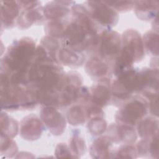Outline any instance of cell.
<instances>
[{
  "instance_id": "6da1fadb",
  "label": "cell",
  "mask_w": 159,
  "mask_h": 159,
  "mask_svg": "<svg viewBox=\"0 0 159 159\" xmlns=\"http://www.w3.org/2000/svg\"><path fill=\"white\" fill-rule=\"evenodd\" d=\"M35 43L29 37H24L11 44L2 63L5 70L10 73H26L31 66L35 52Z\"/></svg>"
},
{
  "instance_id": "7a4b0ae2",
  "label": "cell",
  "mask_w": 159,
  "mask_h": 159,
  "mask_svg": "<svg viewBox=\"0 0 159 159\" xmlns=\"http://www.w3.org/2000/svg\"><path fill=\"white\" fill-rule=\"evenodd\" d=\"M122 105L116 115L118 124L134 127L147 114L148 103L140 96L130 98Z\"/></svg>"
},
{
  "instance_id": "3957f363",
  "label": "cell",
  "mask_w": 159,
  "mask_h": 159,
  "mask_svg": "<svg viewBox=\"0 0 159 159\" xmlns=\"http://www.w3.org/2000/svg\"><path fill=\"white\" fill-rule=\"evenodd\" d=\"M85 5L88 14L96 23L107 28L117 24L119 19L117 12L105 1H88Z\"/></svg>"
},
{
  "instance_id": "277c9868",
  "label": "cell",
  "mask_w": 159,
  "mask_h": 159,
  "mask_svg": "<svg viewBox=\"0 0 159 159\" xmlns=\"http://www.w3.org/2000/svg\"><path fill=\"white\" fill-rule=\"evenodd\" d=\"M143 40L140 34L135 30L128 29L121 37L120 50L128 55L134 61L139 62L145 55Z\"/></svg>"
},
{
  "instance_id": "5b68a950",
  "label": "cell",
  "mask_w": 159,
  "mask_h": 159,
  "mask_svg": "<svg viewBox=\"0 0 159 159\" xmlns=\"http://www.w3.org/2000/svg\"><path fill=\"white\" fill-rule=\"evenodd\" d=\"M96 47L99 57L104 59L116 56L121 49V37L117 32L104 30L99 35Z\"/></svg>"
},
{
  "instance_id": "8992f818",
  "label": "cell",
  "mask_w": 159,
  "mask_h": 159,
  "mask_svg": "<svg viewBox=\"0 0 159 159\" xmlns=\"http://www.w3.org/2000/svg\"><path fill=\"white\" fill-rule=\"evenodd\" d=\"M41 118L49 130L54 135H61L66 126L65 118L54 107L46 106L41 111Z\"/></svg>"
},
{
  "instance_id": "52a82bcc",
  "label": "cell",
  "mask_w": 159,
  "mask_h": 159,
  "mask_svg": "<svg viewBox=\"0 0 159 159\" xmlns=\"http://www.w3.org/2000/svg\"><path fill=\"white\" fill-rule=\"evenodd\" d=\"M111 89L110 80L106 77L102 78L91 88L90 99L93 105L101 107L110 101Z\"/></svg>"
},
{
  "instance_id": "ba28073f",
  "label": "cell",
  "mask_w": 159,
  "mask_h": 159,
  "mask_svg": "<svg viewBox=\"0 0 159 159\" xmlns=\"http://www.w3.org/2000/svg\"><path fill=\"white\" fill-rule=\"evenodd\" d=\"M42 131V124L35 116H27L22 121L20 135L26 140H34L37 139L40 136Z\"/></svg>"
},
{
  "instance_id": "9c48e42d",
  "label": "cell",
  "mask_w": 159,
  "mask_h": 159,
  "mask_svg": "<svg viewBox=\"0 0 159 159\" xmlns=\"http://www.w3.org/2000/svg\"><path fill=\"white\" fill-rule=\"evenodd\" d=\"M73 3L71 1H52L43 7L45 18L52 20L62 19L70 12L69 5Z\"/></svg>"
},
{
  "instance_id": "30bf717a",
  "label": "cell",
  "mask_w": 159,
  "mask_h": 159,
  "mask_svg": "<svg viewBox=\"0 0 159 159\" xmlns=\"http://www.w3.org/2000/svg\"><path fill=\"white\" fill-rule=\"evenodd\" d=\"M1 22L5 27H11L20 13L21 6L19 1H1Z\"/></svg>"
},
{
  "instance_id": "8fae6325",
  "label": "cell",
  "mask_w": 159,
  "mask_h": 159,
  "mask_svg": "<svg viewBox=\"0 0 159 159\" xmlns=\"http://www.w3.org/2000/svg\"><path fill=\"white\" fill-rule=\"evenodd\" d=\"M45 18L43 7L37 6L32 9H22L17 19V24L19 28L25 29L37 21H42Z\"/></svg>"
},
{
  "instance_id": "7c38bea8",
  "label": "cell",
  "mask_w": 159,
  "mask_h": 159,
  "mask_svg": "<svg viewBox=\"0 0 159 159\" xmlns=\"http://www.w3.org/2000/svg\"><path fill=\"white\" fill-rule=\"evenodd\" d=\"M158 5V1H135L134 7L139 19L149 20L157 16Z\"/></svg>"
},
{
  "instance_id": "4fadbf2b",
  "label": "cell",
  "mask_w": 159,
  "mask_h": 159,
  "mask_svg": "<svg viewBox=\"0 0 159 159\" xmlns=\"http://www.w3.org/2000/svg\"><path fill=\"white\" fill-rule=\"evenodd\" d=\"M137 132L144 139H149L158 134V120L157 117H147L141 119L137 124Z\"/></svg>"
},
{
  "instance_id": "5bb4252c",
  "label": "cell",
  "mask_w": 159,
  "mask_h": 159,
  "mask_svg": "<svg viewBox=\"0 0 159 159\" xmlns=\"http://www.w3.org/2000/svg\"><path fill=\"white\" fill-rule=\"evenodd\" d=\"M57 60L59 63L69 66H78L83 62V56L67 47H61L57 53Z\"/></svg>"
},
{
  "instance_id": "9a60e30c",
  "label": "cell",
  "mask_w": 159,
  "mask_h": 159,
  "mask_svg": "<svg viewBox=\"0 0 159 159\" xmlns=\"http://www.w3.org/2000/svg\"><path fill=\"white\" fill-rule=\"evenodd\" d=\"M104 60L99 56H94L89 59L85 66L88 74L93 77H105L109 66Z\"/></svg>"
},
{
  "instance_id": "2e32d148",
  "label": "cell",
  "mask_w": 159,
  "mask_h": 159,
  "mask_svg": "<svg viewBox=\"0 0 159 159\" xmlns=\"http://www.w3.org/2000/svg\"><path fill=\"white\" fill-rule=\"evenodd\" d=\"M112 141L107 137H101L94 141L91 154L94 158H109Z\"/></svg>"
},
{
  "instance_id": "e0dca14e",
  "label": "cell",
  "mask_w": 159,
  "mask_h": 159,
  "mask_svg": "<svg viewBox=\"0 0 159 159\" xmlns=\"http://www.w3.org/2000/svg\"><path fill=\"white\" fill-rule=\"evenodd\" d=\"M89 118L88 108L83 105H75L68 111L67 119L71 125H80Z\"/></svg>"
},
{
  "instance_id": "ac0fdd59",
  "label": "cell",
  "mask_w": 159,
  "mask_h": 159,
  "mask_svg": "<svg viewBox=\"0 0 159 159\" xmlns=\"http://www.w3.org/2000/svg\"><path fill=\"white\" fill-rule=\"evenodd\" d=\"M68 23L63 19L50 20L45 27V32L49 37L63 38Z\"/></svg>"
},
{
  "instance_id": "d6986e66",
  "label": "cell",
  "mask_w": 159,
  "mask_h": 159,
  "mask_svg": "<svg viewBox=\"0 0 159 159\" xmlns=\"http://www.w3.org/2000/svg\"><path fill=\"white\" fill-rule=\"evenodd\" d=\"M143 43L144 47L154 56L158 54V34L157 31H148L143 35Z\"/></svg>"
},
{
  "instance_id": "ffe728a7",
  "label": "cell",
  "mask_w": 159,
  "mask_h": 159,
  "mask_svg": "<svg viewBox=\"0 0 159 159\" xmlns=\"http://www.w3.org/2000/svg\"><path fill=\"white\" fill-rule=\"evenodd\" d=\"M106 122L100 116L91 117L88 124V128L93 135L102 134L106 129Z\"/></svg>"
},
{
  "instance_id": "44dd1931",
  "label": "cell",
  "mask_w": 159,
  "mask_h": 159,
  "mask_svg": "<svg viewBox=\"0 0 159 159\" xmlns=\"http://www.w3.org/2000/svg\"><path fill=\"white\" fill-rule=\"evenodd\" d=\"M4 117H5L4 129L1 130H4V132H1V134H1V135H4L8 137H13L16 136L17 132V130H18L17 122L16 120L9 117L6 114H5Z\"/></svg>"
},
{
  "instance_id": "7402d4cb",
  "label": "cell",
  "mask_w": 159,
  "mask_h": 159,
  "mask_svg": "<svg viewBox=\"0 0 159 159\" xmlns=\"http://www.w3.org/2000/svg\"><path fill=\"white\" fill-rule=\"evenodd\" d=\"M105 2L116 12H124L129 11L134 7L135 4V1H105Z\"/></svg>"
},
{
  "instance_id": "603a6c76",
  "label": "cell",
  "mask_w": 159,
  "mask_h": 159,
  "mask_svg": "<svg viewBox=\"0 0 159 159\" xmlns=\"http://www.w3.org/2000/svg\"><path fill=\"white\" fill-rule=\"evenodd\" d=\"M69 148L71 149L73 155H82L85 150V143L81 138L75 135L70 141Z\"/></svg>"
},
{
  "instance_id": "cb8c5ba5",
  "label": "cell",
  "mask_w": 159,
  "mask_h": 159,
  "mask_svg": "<svg viewBox=\"0 0 159 159\" xmlns=\"http://www.w3.org/2000/svg\"><path fill=\"white\" fill-rule=\"evenodd\" d=\"M137 150L132 145H125L121 147L116 153L117 158H135Z\"/></svg>"
},
{
  "instance_id": "d4e9b609",
  "label": "cell",
  "mask_w": 159,
  "mask_h": 159,
  "mask_svg": "<svg viewBox=\"0 0 159 159\" xmlns=\"http://www.w3.org/2000/svg\"><path fill=\"white\" fill-rule=\"evenodd\" d=\"M69 148L65 145V143H59L56 148V155L57 157H73L70 153Z\"/></svg>"
},
{
  "instance_id": "484cf974",
  "label": "cell",
  "mask_w": 159,
  "mask_h": 159,
  "mask_svg": "<svg viewBox=\"0 0 159 159\" xmlns=\"http://www.w3.org/2000/svg\"><path fill=\"white\" fill-rule=\"evenodd\" d=\"M148 109L152 115L158 117V96L150 100Z\"/></svg>"
}]
</instances>
